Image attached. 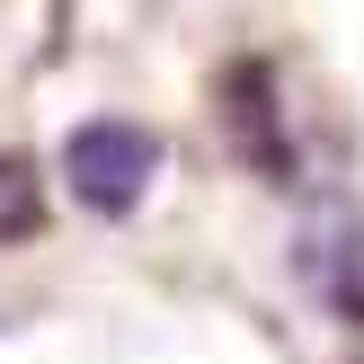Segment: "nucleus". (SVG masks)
Masks as SVG:
<instances>
[{"mask_svg":"<svg viewBox=\"0 0 364 364\" xmlns=\"http://www.w3.org/2000/svg\"><path fill=\"white\" fill-rule=\"evenodd\" d=\"M160 160H169L160 134L134 124V116H89V124H71V142H63V178H71V196H80L98 223H124V213L151 196Z\"/></svg>","mask_w":364,"mask_h":364,"instance_id":"nucleus-1","label":"nucleus"},{"mask_svg":"<svg viewBox=\"0 0 364 364\" xmlns=\"http://www.w3.org/2000/svg\"><path fill=\"white\" fill-rule=\"evenodd\" d=\"M294 276H302V294H311L329 320L364 329V213L347 205V196H320V205L294 223Z\"/></svg>","mask_w":364,"mask_h":364,"instance_id":"nucleus-2","label":"nucleus"},{"mask_svg":"<svg viewBox=\"0 0 364 364\" xmlns=\"http://www.w3.org/2000/svg\"><path fill=\"white\" fill-rule=\"evenodd\" d=\"M231 134H240V160L284 169V124H276V80H267V63H231Z\"/></svg>","mask_w":364,"mask_h":364,"instance_id":"nucleus-3","label":"nucleus"},{"mask_svg":"<svg viewBox=\"0 0 364 364\" xmlns=\"http://www.w3.org/2000/svg\"><path fill=\"white\" fill-rule=\"evenodd\" d=\"M36 231H45V178L27 151H0V249L36 240Z\"/></svg>","mask_w":364,"mask_h":364,"instance_id":"nucleus-4","label":"nucleus"}]
</instances>
